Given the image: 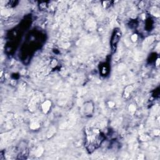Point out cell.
<instances>
[{
	"label": "cell",
	"instance_id": "6da1fadb",
	"mask_svg": "<svg viewBox=\"0 0 160 160\" xmlns=\"http://www.w3.org/2000/svg\"><path fill=\"white\" fill-rule=\"evenodd\" d=\"M104 139L103 134L97 128H90L86 133V147L90 152L99 147Z\"/></svg>",
	"mask_w": 160,
	"mask_h": 160
},
{
	"label": "cell",
	"instance_id": "7a4b0ae2",
	"mask_svg": "<svg viewBox=\"0 0 160 160\" xmlns=\"http://www.w3.org/2000/svg\"><path fill=\"white\" fill-rule=\"evenodd\" d=\"M121 36V33L119 31H116L115 32V34L112 38V40H111V45L113 46H116L118 43V41H119V37Z\"/></svg>",
	"mask_w": 160,
	"mask_h": 160
},
{
	"label": "cell",
	"instance_id": "3957f363",
	"mask_svg": "<svg viewBox=\"0 0 160 160\" xmlns=\"http://www.w3.org/2000/svg\"><path fill=\"white\" fill-rule=\"evenodd\" d=\"M51 107V102L49 101H46L42 104V109L44 113H47L49 111V108Z\"/></svg>",
	"mask_w": 160,
	"mask_h": 160
},
{
	"label": "cell",
	"instance_id": "277c9868",
	"mask_svg": "<svg viewBox=\"0 0 160 160\" xmlns=\"http://www.w3.org/2000/svg\"><path fill=\"white\" fill-rule=\"evenodd\" d=\"M84 113L87 114V115H89L91 113V111H93V107L92 106L90 105V104H84Z\"/></svg>",
	"mask_w": 160,
	"mask_h": 160
},
{
	"label": "cell",
	"instance_id": "5b68a950",
	"mask_svg": "<svg viewBox=\"0 0 160 160\" xmlns=\"http://www.w3.org/2000/svg\"><path fill=\"white\" fill-rule=\"evenodd\" d=\"M131 90H132V88H131V86H128L126 88V90L125 91V95H126V96H128L129 95H130V92L131 91Z\"/></svg>",
	"mask_w": 160,
	"mask_h": 160
}]
</instances>
